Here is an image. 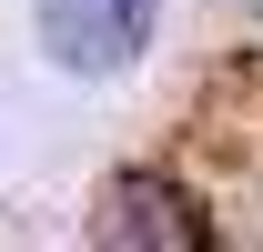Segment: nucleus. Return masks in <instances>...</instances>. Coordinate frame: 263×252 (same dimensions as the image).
<instances>
[{
  "label": "nucleus",
  "instance_id": "nucleus-2",
  "mask_svg": "<svg viewBox=\"0 0 263 252\" xmlns=\"http://www.w3.org/2000/svg\"><path fill=\"white\" fill-rule=\"evenodd\" d=\"M111 202H122V212L101 222L111 242H193V232H202V222H193V202H182L172 182H122Z\"/></svg>",
  "mask_w": 263,
  "mask_h": 252
},
{
  "label": "nucleus",
  "instance_id": "nucleus-1",
  "mask_svg": "<svg viewBox=\"0 0 263 252\" xmlns=\"http://www.w3.org/2000/svg\"><path fill=\"white\" fill-rule=\"evenodd\" d=\"M41 20V51L71 71V81H111L152 51V20H162V0H31Z\"/></svg>",
  "mask_w": 263,
  "mask_h": 252
}]
</instances>
